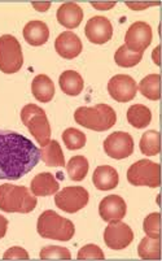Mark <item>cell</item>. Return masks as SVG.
<instances>
[{
	"mask_svg": "<svg viewBox=\"0 0 162 261\" xmlns=\"http://www.w3.org/2000/svg\"><path fill=\"white\" fill-rule=\"evenodd\" d=\"M40 160L38 147L23 135L0 130V179L17 181L32 172Z\"/></svg>",
	"mask_w": 162,
	"mask_h": 261,
	"instance_id": "obj_1",
	"label": "cell"
},
{
	"mask_svg": "<svg viewBox=\"0 0 162 261\" xmlns=\"http://www.w3.org/2000/svg\"><path fill=\"white\" fill-rule=\"evenodd\" d=\"M37 196L25 186H0V210L7 213H30L37 207Z\"/></svg>",
	"mask_w": 162,
	"mask_h": 261,
	"instance_id": "obj_2",
	"label": "cell"
},
{
	"mask_svg": "<svg viewBox=\"0 0 162 261\" xmlns=\"http://www.w3.org/2000/svg\"><path fill=\"white\" fill-rule=\"evenodd\" d=\"M75 122L86 129L94 132H105L116 125L117 115L108 104H97L95 107H80L74 113Z\"/></svg>",
	"mask_w": 162,
	"mask_h": 261,
	"instance_id": "obj_3",
	"label": "cell"
},
{
	"mask_svg": "<svg viewBox=\"0 0 162 261\" xmlns=\"http://www.w3.org/2000/svg\"><path fill=\"white\" fill-rule=\"evenodd\" d=\"M38 234L42 238L68 242L74 237L75 227L68 218L61 217L55 211H44L38 218Z\"/></svg>",
	"mask_w": 162,
	"mask_h": 261,
	"instance_id": "obj_4",
	"label": "cell"
},
{
	"mask_svg": "<svg viewBox=\"0 0 162 261\" xmlns=\"http://www.w3.org/2000/svg\"><path fill=\"white\" fill-rule=\"evenodd\" d=\"M21 120L40 146L48 144L51 141V126L44 109L35 104H28L21 111Z\"/></svg>",
	"mask_w": 162,
	"mask_h": 261,
	"instance_id": "obj_5",
	"label": "cell"
},
{
	"mask_svg": "<svg viewBox=\"0 0 162 261\" xmlns=\"http://www.w3.org/2000/svg\"><path fill=\"white\" fill-rule=\"evenodd\" d=\"M23 55L20 42L13 35L0 37V70L6 74L17 73L22 68Z\"/></svg>",
	"mask_w": 162,
	"mask_h": 261,
	"instance_id": "obj_6",
	"label": "cell"
},
{
	"mask_svg": "<svg viewBox=\"0 0 162 261\" xmlns=\"http://www.w3.org/2000/svg\"><path fill=\"white\" fill-rule=\"evenodd\" d=\"M161 167L159 164L149 160H139L127 170V181L132 186H148L157 189L161 184Z\"/></svg>",
	"mask_w": 162,
	"mask_h": 261,
	"instance_id": "obj_7",
	"label": "cell"
},
{
	"mask_svg": "<svg viewBox=\"0 0 162 261\" xmlns=\"http://www.w3.org/2000/svg\"><path fill=\"white\" fill-rule=\"evenodd\" d=\"M88 200H90V194L85 187L80 186L65 187L55 196L56 207L66 213H77L87 205Z\"/></svg>",
	"mask_w": 162,
	"mask_h": 261,
	"instance_id": "obj_8",
	"label": "cell"
},
{
	"mask_svg": "<svg viewBox=\"0 0 162 261\" xmlns=\"http://www.w3.org/2000/svg\"><path fill=\"white\" fill-rule=\"evenodd\" d=\"M152 39H153V33L151 26L147 22L138 21L128 28L125 37V46L130 51L143 54L152 43Z\"/></svg>",
	"mask_w": 162,
	"mask_h": 261,
	"instance_id": "obj_9",
	"label": "cell"
},
{
	"mask_svg": "<svg viewBox=\"0 0 162 261\" xmlns=\"http://www.w3.org/2000/svg\"><path fill=\"white\" fill-rule=\"evenodd\" d=\"M134 241V232L127 224L121 221L109 222L104 231V242L112 250H125Z\"/></svg>",
	"mask_w": 162,
	"mask_h": 261,
	"instance_id": "obj_10",
	"label": "cell"
},
{
	"mask_svg": "<svg viewBox=\"0 0 162 261\" xmlns=\"http://www.w3.org/2000/svg\"><path fill=\"white\" fill-rule=\"evenodd\" d=\"M104 151L106 155L116 160L128 158L134 152V139L128 133L116 132L104 142Z\"/></svg>",
	"mask_w": 162,
	"mask_h": 261,
	"instance_id": "obj_11",
	"label": "cell"
},
{
	"mask_svg": "<svg viewBox=\"0 0 162 261\" xmlns=\"http://www.w3.org/2000/svg\"><path fill=\"white\" fill-rule=\"evenodd\" d=\"M138 85L132 77L127 74H117L109 81L108 92L112 98L120 103H127L135 98Z\"/></svg>",
	"mask_w": 162,
	"mask_h": 261,
	"instance_id": "obj_12",
	"label": "cell"
},
{
	"mask_svg": "<svg viewBox=\"0 0 162 261\" xmlns=\"http://www.w3.org/2000/svg\"><path fill=\"white\" fill-rule=\"evenodd\" d=\"M85 34L90 42L95 44H104L112 39L113 26L104 16H95L86 23Z\"/></svg>",
	"mask_w": 162,
	"mask_h": 261,
	"instance_id": "obj_13",
	"label": "cell"
},
{
	"mask_svg": "<svg viewBox=\"0 0 162 261\" xmlns=\"http://www.w3.org/2000/svg\"><path fill=\"white\" fill-rule=\"evenodd\" d=\"M127 205L125 200L118 195H109L101 200L99 205V213L106 222L121 221L126 216Z\"/></svg>",
	"mask_w": 162,
	"mask_h": 261,
	"instance_id": "obj_14",
	"label": "cell"
},
{
	"mask_svg": "<svg viewBox=\"0 0 162 261\" xmlns=\"http://www.w3.org/2000/svg\"><path fill=\"white\" fill-rule=\"evenodd\" d=\"M55 48L61 58L71 60L82 52V40L74 33L64 32L55 40Z\"/></svg>",
	"mask_w": 162,
	"mask_h": 261,
	"instance_id": "obj_15",
	"label": "cell"
},
{
	"mask_svg": "<svg viewBox=\"0 0 162 261\" xmlns=\"http://www.w3.org/2000/svg\"><path fill=\"white\" fill-rule=\"evenodd\" d=\"M83 20V11L77 3L68 2L57 9V21L66 29H75Z\"/></svg>",
	"mask_w": 162,
	"mask_h": 261,
	"instance_id": "obj_16",
	"label": "cell"
},
{
	"mask_svg": "<svg viewBox=\"0 0 162 261\" xmlns=\"http://www.w3.org/2000/svg\"><path fill=\"white\" fill-rule=\"evenodd\" d=\"M92 182L95 187L100 191H109L118 186L120 177L118 173L113 167L109 165H101L95 169L94 175H92Z\"/></svg>",
	"mask_w": 162,
	"mask_h": 261,
	"instance_id": "obj_17",
	"label": "cell"
},
{
	"mask_svg": "<svg viewBox=\"0 0 162 261\" xmlns=\"http://www.w3.org/2000/svg\"><path fill=\"white\" fill-rule=\"evenodd\" d=\"M23 38L30 46H43L49 38V29L43 21H30L23 28Z\"/></svg>",
	"mask_w": 162,
	"mask_h": 261,
	"instance_id": "obj_18",
	"label": "cell"
},
{
	"mask_svg": "<svg viewBox=\"0 0 162 261\" xmlns=\"http://www.w3.org/2000/svg\"><path fill=\"white\" fill-rule=\"evenodd\" d=\"M60 184L51 173H40L33 178L30 190L35 196H49L57 194Z\"/></svg>",
	"mask_w": 162,
	"mask_h": 261,
	"instance_id": "obj_19",
	"label": "cell"
},
{
	"mask_svg": "<svg viewBox=\"0 0 162 261\" xmlns=\"http://www.w3.org/2000/svg\"><path fill=\"white\" fill-rule=\"evenodd\" d=\"M32 91L37 100L48 103L55 96V85L48 75L39 74L33 80Z\"/></svg>",
	"mask_w": 162,
	"mask_h": 261,
	"instance_id": "obj_20",
	"label": "cell"
},
{
	"mask_svg": "<svg viewBox=\"0 0 162 261\" xmlns=\"http://www.w3.org/2000/svg\"><path fill=\"white\" fill-rule=\"evenodd\" d=\"M59 84H60V89L63 90V92H65L66 95H70V96L79 95L82 92L83 86H85L82 75L78 72H75V70H66V72H64L60 75Z\"/></svg>",
	"mask_w": 162,
	"mask_h": 261,
	"instance_id": "obj_21",
	"label": "cell"
},
{
	"mask_svg": "<svg viewBox=\"0 0 162 261\" xmlns=\"http://www.w3.org/2000/svg\"><path fill=\"white\" fill-rule=\"evenodd\" d=\"M39 151L40 159L48 167H66L63 149L57 141H49L48 144L42 147Z\"/></svg>",
	"mask_w": 162,
	"mask_h": 261,
	"instance_id": "obj_22",
	"label": "cell"
},
{
	"mask_svg": "<svg viewBox=\"0 0 162 261\" xmlns=\"http://www.w3.org/2000/svg\"><path fill=\"white\" fill-rule=\"evenodd\" d=\"M127 121L131 126L137 129H144L152 121L151 109L143 104H134L127 111Z\"/></svg>",
	"mask_w": 162,
	"mask_h": 261,
	"instance_id": "obj_23",
	"label": "cell"
},
{
	"mask_svg": "<svg viewBox=\"0 0 162 261\" xmlns=\"http://www.w3.org/2000/svg\"><path fill=\"white\" fill-rule=\"evenodd\" d=\"M88 169H90V164L85 156H74L69 160L68 165H66L69 178L75 182L83 181L87 175Z\"/></svg>",
	"mask_w": 162,
	"mask_h": 261,
	"instance_id": "obj_24",
	"label": "cell"
},
{
	"mask_svg": "<svg viewBox=\"0 0 162 261\" xmlns=\"http://www.w3.org/2000/svg\"><path fill=\"white\" fill-rule=\"evenodd\" d=\"M139 91L143 96L149 100H159L161 91H159V74H149L143 78L139 84Z\"/></svg>",
	"mask_w": 162,
	"mask_h": 261,
	"instance_id": "obj_25",
	"label": "cell"
},
{
	"mask_svg": "<svg viewBox=\"0 0 162 261\" xmlns=\"http://www.w3.org/2000/svg\"><path fill=\"white\" fill-rule=\"evenodd\" d=\"M139 257L143 260H159V238H151L145 237L142 239L138 247Z\"/></svg>",
	"mask_w": 162,
	"mask_h": 261,
	"instance_id": "obj_26",
	"label": "cell"
},
{
	"mask_svg": "<svg viewBox=\"0 0 162 261\" xmlns=\"http://www.w3.org/2000/svg\"><path fill=\"white\" fill-rule=\"evenodd\" d=\"M140 151L145 156H156L161 151L159 144V133L156 130H149L143 134L140 139Z\"/></svg>",
	"mask_w": 162,
	"mask_h": 261,
	"instance_id": "obj_27",
	"label": "cell"
},
{
	"mask_svg": "<svg viewBox=\"0 0 162 261\" xmlns=\"http://www.w3.org/2000/svg\"><path fill=\"white\" fill-rule=\"evenodd\" d=\"M142 59L143 54L130 51L125 44L117 49L116 55H114V61L121 68H132V66L138 65L142 61Z\"/></svg>",
	"mask_w": 162,
	"mask_h": 261,
	"instance_id": "obj_28",
	"label": "cell"
},
{
	"mask_svg": "<svg viewBox=\"0 0 162 261\" xmlns=\"http://www.w3.org/2000/svg\"><path fill=\"white\" fill-rule=\"evenodd\" d=\"M63 141L66 148L70 151H75V149H80L86 146L87 138H86L85 133L79 132L74 127H69L63 133Z\"/></svg>",
	"mask_w": 162,
	"mask_h": 261,
	"instance_id": "obj_29",
	"label": "cell"
},
{
	"mask_svg": "<svg viewBox=\"0 0 162 261\" xmlns=\"http://www.w3.org/2000/svg\"><path fill=\"white\" fill-rule=\"evenodd\" d=\"M39 257L42 260H70L71 253L65 247L47 246L42 248Z\"/></svg>",
	"mask_w": 162,
	"mask_h": 261,
	"instance_id": "obj_30",
	"label": "cell"
},
{
	"mask_svg": "<svg viewBox=\"0 0 162 261\" xmlns=\"http://www.w3.org/2000/svg\"><path fill=\"white\" fill-rule=\"evenodd\" d=\"M159 221L161 216L159 213H151L145 217L144 224H143V230L147 234V237L151 238H159Z\"/></svg>",
	"mask_w": 162,
	"mask_h": 261,
	"instance_id": "obj_31",
	"label": "cell"
},
{
	"mask_svg": "<svg viewBox=\"0 0 162 261\" xmlns=\"http://www.w3.org/2000/svg\"><path fill=\"white\" fill-rule=\"evenodd\" d=\"M77 258L78 260H104L105 256L100 247L95 246V244H87L80 248Z\"/></svg>",
	"mask_w": 162,
	"mask_h": 261,
	"instance_id": "obj_32",
	"label": "cell"
},
{
	"mask_svg": "<svg viewBox=\"0 0 162 261\" xmlns=\"http://www.w3.org/2000/svg\"><path fill=\"white\" fill-rule=\"evenodd\" d=\"M4 260H29L28 251H25L21 247H12L3 255Z\"/></svg>",
	"mask_w": 162,
	"mask_h": 261,
	"instance_id": "obj_33",
	"label": "cell"
},
{
	"mask_svg": "<svg viewBox=\"0 0 162 261\" xmlns=\"http://www.w3.org/2000/svg\"><path fill=\"white\" fill-rule=\"evenodd\" d=\"M7 229H8V220L0 215V239L4 238V236L7 234Z\"/></svg>",
	"mask_w": 162,
	"mask_h": 261,
	"instance_id": "obj_34",
	"label": "cell"
},
{
	"mask_svg": "<svg viewBox=\"0 0 162 261\" xmlns=\"http://www.w3.org/2000/svg\"><path fill=\"white\" fill-rule=\"evenodd\" d=\"M91 4L96 9H111L116 6V2H112V3H96V2H92Z\"/></svg>",
	"mask_w": 162,
	"mask_h": 261,
	"instance_id": "obj_35",
	"label": "cell"
},
{
	"mask_svg": "<svg viewBox=\"0 0 162 261\" xmlns=\"http://www.w3.org/2000/svg\"><path fill=\"white\" fill-rule=\"evenodd\" d=\"M126 6L130 7L131 9H145V8H148L149 6H152V3L138 4V3H130V2H127V3H126Z\"/></svg>",
	"mask_w": 162,
	"mask_h": 261,
	"instance_id": "obj_36",
	"label": "cell"
},
{
	"mask_svg": "<svg viewBox=\"0 0 162 261\" xmlns=\"http://www.w3.org/2000/svg\"><path fill=\"white\" fill-rule=\"evenodd\" d=\"M33 6H34V8L38 9V11H47V9L51 7V3H37V2H34Z\"/></svg>",
	"mask_w": 162,
	"mask_h": 261,
	"instance_id": "obj_37",
	"label": "cell"
},
{
	"mask_svg": "<svg viewBox=\"0 0 162 261\" xmlns=\"http://www.w3.org/2000/svg\"><path fill=\"white\" fill-rule=\"evenodd\" d=\"M153 60L157 65H159V47H157L153 52Z\"/></svg>",
	"mask_w": 162,
	"mask_h": 261,
	"instance_id": "obj_38",
	"label": "cell"
}]
</instances>
